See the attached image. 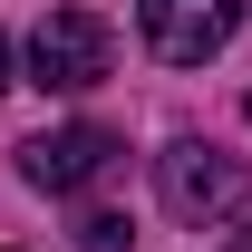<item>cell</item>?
Segmentation results:
<instances>
[{"instance_id":"1","label":"cell","mask_w":252,"mask_h":252,"mask_svg":"<svg viewBox=\"0 0 252 252\" xmlns=\"http://www.w3.org/2000/svg\"><path fill=\"white\" fill-rule=\"evenodd\" d=\"M156 194H165L175 223H223V214L252 204V165L223 156V146H204V136H175L156 156Z\"/></svg>"},{"instance_id":"2","label":"cell","mask_w":252,"mask_h":252,"mask_svg":"<svg viewBox=\"0 0 252 252\" xmlns=\"http://www.w3.org/2000/svg\"><path fill=\"white\" fill-rule=\"evenodd\" d=\"M117 68V30L97 20V10H49L30 30V78L39 88H59V97H78V88H97Z\"/></svg>"},{"instance_id":"3","label":"cell","mask_w":252,"mask_h":252,"mask_svg":"<svg viewBox=\"0 0 252 252\" xmlns=\"http://www.w3.org/2000/svg\"><path fill=\"white\" fill-rule=\"evenodd\" d=\"M136 20H146V49L165 68H204L243 30V0H136Z\"/></svg>"},{"instance_id":"4","label":"cell","mask_w":252,"mask_h":252,"mask_svg":"<svg viewBox=\"0 0 252 252\" xmlns=\"http://www.w3.org/2000/svg\"><path fill=\"white\" fill-rule=\"evenodd\" d=\"M117 165V136L107 126H59V136H30L20 146V175H30L39 194H78V185H97Z\"/></svg>"},{"instance_id":"5","label":"cell","mask_w":252,"mask_h":252,"mask_svg":"<svg viewBox=\"0 0 252 252\" xmlns=\"http://www.w3.org/2000/svg\"><path fill=\"white\" fill-rule=\"evenodd\" d=\"M126 243H136V233H126L117 214H88V223H78V252H126Z\"/></svg>"},{"instance_id":"6","label":"cell","mask_w":252,"mask_h":252,"mask_svg":"<svg viewBox=\"0 0 252 252\" xmlns=\"http://www.w3.org/2000/svg\"><path fill=\"white\" fill-rule=\"evenodd\" d=\"M0 97H10V39H0Z\"/></svg>"},{"instance_id":"7","label":"cell","mask_w":252,"mask_h":252,"mask_svg":"<svg viewBox=\"0 0 252 252\" xmlns=\"http://www.w3.org/2000/svg\"><path fill=\"white\" fill-rule=\"evenodd\" d=\"M223 252H252V233H233V243H223Z\"/></svg>"},{"instance_id":"8","label":"cell","mask_w":252,"mask_h":252,"mask_svg":"<svg viewBox=\"0 0 252 252\" xmlns=\"http://www.w3.org/2000/svg\"><path fill=\"white\" fill-rule=\"evenodd\" d=\"M243 117H252V97H243Z\"/></svg>"}]
</instances>
